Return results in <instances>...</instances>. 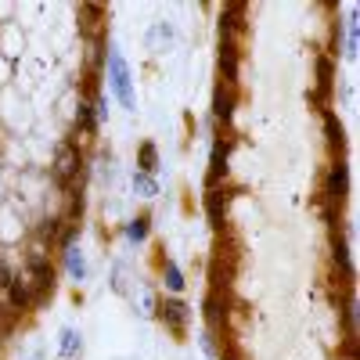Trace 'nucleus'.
<instances>
[{
	"instance_id": "4",
	"label": "nucleus",
	"mask_w": 360,
	"mask_h": 360,
	"mask_svg": "<svg viewBox=\"0 0 360 360\" xmlns=\"http://www.w3.org/2000/svg\"><path fill=\"white\" fill-rule=\"evenodd\" d=\"M29 288H33V299L37 303H44V299L54 292V266L51 259L44 256V249H33L29 252Z\"/></svg>"
},
{
	"instance_id": "12",
	"label": "nucleus",
	"mask_w": 360,
	"mask_h": 360,
	"mask_svg": "<svg viewBox=\"0 0 360 360\" xmlns=\"http://www.w3.org/2000/svg\"><path fill=\"white\" fill-rule=\"evenodd\" d=\"M8 295H11V310H29V307L37 303V299H33V288H29L25 278H15V281L8 285Z\"/></svg>"
},
{
	"instance_id": "13",
	"label": "nucleus",
	"mask_w": 360,
	"mask_h": 360,
	"mask_svg": "<svg viewBox=\"0 0 360 360\" xmlns=\"http://www.w3.org/2000/svg\"><path fill=\"white\" fill-rule=\"evenodd\" d=\"M205 324H209V332H217L224 324V292H217V288L205 295Z\"/></svg>"
},
{
	"instance_id": "14",
	"label": "nucleus",
	"mask_w": 360,
	"mask_h": 360,
	"mask_svg": "<svg viewBox=\"0 0 360 360\" xmlns=\"http://www.w3.org/2000/svg\"><path fill=\"white\" fill-rule=\"evenodd\" d=\"M155 169H159V148H155V141H141V148H137V173H152L155 176Z\"/></svg>"
},
{
	"instance_id": "27",
	"label": "nucleus",
	"mask_w": 360,
	"mask_h": 360,
	"mask_svg": "<svg viewBox=\"0 0 360 360\" xmlns=\"http://www.w3.org/2000/svg\"><path fill=\"white\" fill-rule=\"evenodd\" d=\"M220 360H234V356H231V353H227V356H220Z\"/></svg>"
},
{
	"instance_id": "11",
	"label": "nucleus",
	"mask_w": 360,
	"mask_h": 360,
	"mask_svg": "<svg viewBox=\"0 0 360 360\" xmlns=\"http://www.w3.org/2000/svg\"><path fill=\"white\" fill-rule=\"evenodd\" d=\"M242 15H245V4H227L224 15H220V37L224 40H234V33L242 29Z\"/></svg>"
},
{
	"instance_id": "22",
	"label": "nucleus",
	"mask_w": 360,
	"mask_h": 360,
	"mask_svg": "<svg viewBox=\"0 0 360 360\" xmlns=\"http://www.w3.org/2000/svg\"><path fill=\"white\" fill-rule=\"evenodd\" d=\"M169 40H173V25L155 22V25H152V33H148V51H159V47L169 44Z\"/></svg>"
},
{
	"instance_id": "21",
	"label": "nucleus",
	"mask_w": 360,
	"mask_h": 360,
	"mask_svg": "<svg viewBox=\"0 0 360 360\" xmlns=\"http://www.w3.org/2000/svg\"><path fill=\"white\" fill-rule=\"evenodd\" d=\"M134 191H137L141 198H155V195H159V180H155L152 173H134Z\"/></svg>"
},
{
	"instance_id": "2",
	"label": "nucleus",
	"mask_w": 360,
	"mask_h": 360,
	"mask_svg": "<svg viewBox=\"0 0 360 360\" xmlns=\"http://www.w3.org/2000/svg\"><path fill=\"white\" fill-rule=\"evenodd\" d=\"M54 184L58 188H65V191H72V188H83V173H86V162H83V152L72 144V141H65L62 148H58V155H54Z\"/></svg>"
},
{
	"instance_id": "6",
	"label": "nucleus",
	"mask_w": 360,
	"mask_h": 360,
	"mask_svg": "<svg viewBox=\"0 0 360 360\" xmlns=\"http://www.w3.org/2000/svg\"><path fill=\"white\" fill-rule=\"evenodd\" d=\"M227 159H231V141H213V155H209V173H205V191L220 188L227 180Z\"/></svg>"
},
{
	"instance_id": "24",
	"label": "nucleus",
	"mask_w": 360,
	"mask_h": 360,
	"mask_svg": "<svg viewBox=\"0 0 360 360\" xmlns=\"http://www.w3.org/2000/svg\"><path fill=\"white\" fill-rule=\"evenodd\" d=\"M202 349H205V356H220V349H217V332H205V335H202Z\"/></svg>"
},
{
	"instance_id": "5",
	"label": "nucleus",
	"mask_w": 360,
	"mask_h": 360,
	"mask_svg": "<svg viewBox=\"0 0 360 360\" xmlns=\"http://www.w3.org/2000/svg\"><path fill=\"white\" fill-rule=\"evenodd\" d=\"M227 209H231V191L227 188H209L205 191V217L213 231L227 227Z\"/></svg>"
},
{
	"instance_id": "1",
	"label": "nucleus",
	"mask_w": 360,
	"mask_h": 360,
	"mask_svg": "<svg viewBox=\"0 0 360 360\" xmlns=\"http://www.w3.org/2000/svg\"><path fill=\"white\" fill-rule=\"evenodd\" d=\"M105 69H108V86H112L115 101L123 105L127 112H134L137 108V101H134V76H130V65H127L123 51H119L115 44L105 47Z\"/></svg>"
},
{
	"instance_id": "15",
	"label": "nucleus",
	"mask_w": 360,
	"mask_h": 360,
	"mask_svg": "<svg viewBox=\"0 0 360 360\" xmlns=\"http://www.w3.org/2000/svg\"><path fill=\"white\" fill-rule=\"evenodd\" d=\"M162 285H166V292H173V295H180L184 292V274H180V266L173 263V259H162Z\"/></svg>"
},
{
	"instance_id": "9",
	"label": "nucleus",
	"mask_w": 360,
	"mask_h": 360,
	"mask_svg": "<svg viewBox=\"0 0 360 360\" xmlns=\"http://www.w3.org/2000/svg\"><path fill=\"white\" fill-rule=\"evenodd\" d=\"M238 65H242V51H238L234 40H220V83L238 86Z\"/></svg>"
},
{
	"instance_id": "25",
	"label": "nucleus",
	"mask_w": 360,
	"mask_h": 360,
	"mask_svg": "<svg viewBox=\"0 0 360 360\" xmlns=\"http://www.w3.org/2000/svg\"><path fill=\"white\" fill-rule=\"evenodd\" d=\"M11 281H15V274H11V266H8L4 259H0V288H8Z\"/></svg>"
},
{
	"instance_id": "7",
	"label": "nucleus",
	"mask_w": 360,
	"mask_h": 360,
	"mask_svg": "<svg viewBox=\"0 0 360 360\" xmlns=\"http://www.w3.org/2000/svg\"><path fill=\"white\" fill-rule=\"evenodd\" d=\"M234 108H238V94H234V86L217 83V90H213V123L231 127V123H234Z\"/></svg>"
},
{
	"instance_id": "20",
	"label": "nucleus",
	"mask_w": 360,
	"mask_h": 360,
	"mask_svg": "<svg viewBox=\"0 0 360 360\" xmlns=\"http://www.w3.org/2000/svg\"><path fill=\"white\" fill-rule=\"evenodd\" d=\"M76 127H83L86 134H98V115H94V105H90V101H79V108H76Z\"/></svg>"
},
{
	"instance_id": "3",
	"label": "nucleus",
	"mask_w": 360,
	"mask_h": 360,
	"mask_svg": "<svg viewBox=\"0 0 360 360\" xmlns=\"http://www.w3.org/2000/svg\"><path fill=\"white\" fill-rule=\"evenodd\" d=\"M346 191H349V166L346 162H335L324 176V217L335 224V213L339 205L346 202Z\"/></svg>"
},
{
	"instance_id": "17",
	"label": "nucleus",
	"mask_w": 360,
	"mask_h": 360,
	"mask_svg": "<svg viewBox=\"0 0 360 360\" xmlns=\"http://www.w3.org/2000/svg\"><path fill=\"white\" fill-rule=\"evenodd\" d=\"M148 234H152V217H148V213H141V217H134V220L127 224V238H130L134 245H141Z\"/></svg>"
},
{
	"instance_id": "26",
	"label": "nucleus",
	"mask_w": 360,
	"mask_h": 360,
	"mask_svg": "<svg viewBox=\"0 0 360 360\" xmlns=\"http://www.w3.org/2000/svg\"><path fill=\"white\" fill-rule=\"evenodd\" d=\"M8 328H11V321H8V307L0 303V332H8Z\"/></svg>"
},
{
	"instance_id": "8",
	"label": "nucleus",
	"mask_w": 360,
	"mask_h": 360,
	"mask_svg": "<svg viewBox=\"0 0 360 360\" xmlns=\"http://www.w3.org/2000/svg\"><path fill=\"white\" fill-rule=\"evenodd\" d=\"M159 317H162V324L169 328V332H184V324H188V317H191V310H188V303H180L176 295H166L162 303H159Z\"/></svg>"
},
{
	"instance_id": "23",
	"label": "nucleus",
	"mask_w": 360,
	"mask_h": 360,
	"mask_svg": "<svg viewBox=\"0 0 360 360\" xmlns=\"http://www.w3.org/2000/svg\"><path fill=\"white\" fill-rule=\"evenodd\" d=\"M79 227H83V224H69V227H65L62 234H58V242H54V245L62 249V252H65V249H72V242H76V234H79Z\"/></svg>"
},
{
	"instance_id": "19",
	"label": "nucleus",
	"mask_w": 360,
	"mask_h": 360,
	"mask_svg": "<svg viewBox=\"0 0 360 360\" xmlns=\"http://www.w3.org/2000/svg\"><path fill=\"white\" fill-rule=\"evenodd\" d=\"M83 349V339H79V332H76V328H65V332H62V346H58V356H62V360H69V356H76Z\"/></svg>"
},
{
	"instance_id": "16",
	"label": "nucleus",
	"mask_w": 360,
	"mask_h": 360,
	"mask_svg": "<svg viewBox=\"0 0 360 360\" xmlns=\"http://www.w3.org/2000/svg\"><path fill=\"white\" fill-rule=\"evenodd\" d=\"M62 256H65V270H69V278H72V281H83V278H86V259H83V252L72 245V249H65Z\"/></svg>"
},
{
	"instance_id": "10",
	"label": "nucleus",
	"mask_w": 360,
	"mask_h": 360,
	"mask_svg": "<svg viewBox=\"0 0 360 360\" xmlns=\"http://www.w3.org/2000/svg\"><path fill=\"white\" fill-rule=\"evenodd\" d=\"M332 79H335V65L328 54H317V101H324L332 94Z\"/></svg>"
},
{
	"instance_id": "18",
	"label": "nucleus",
	"mask_w": 360,
	"mask_h": 360,
	"mask_svg": "<svg viewBox=\"0 0 360 360\" xmlns=\"http://www.w3.org/2000/svg\"><path fill=\"white\" fill-rule=\"evenodd\" d=\"M324 130H328V144H332V152H342V123L335 112H324Z\"/></svg>"
}]
</instances>
